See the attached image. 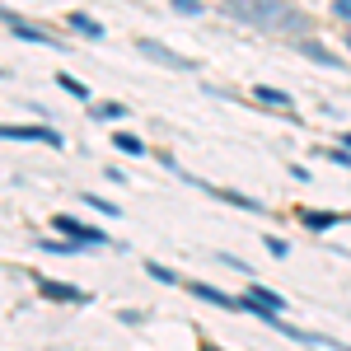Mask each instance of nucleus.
Masks as SVG:
<instances>
[{"label": "nucleus", "mask_w": 351, "mask_h": 351, "mask_svg": "<svg viewBox=\"0 0 351 351\" xmlns=\"http://www.w3.org/2000/svg\"><path fill=\"white\" fill-rule=\"evenodd\" d=\"M225 10L263 33H304L309 28V14L286 0H225Z\"/></svg>", "instance_id": "1"}, {"label": "nucleus", "mask_w": 351, "mask_h": 351, "mask_svg": "<svg viewBox=\"0 0 351 351\" xmlns=\"http://www.w3.org/2000/svg\"><path fill=\"white\" fill-rule=\"evenodd\" d=\"M136 52H141V56H150V61H160V66H173V71H192V61H188V56L169 52V47L150 43V38H141V43H136Z\"/></svg>", "instance_id": "2"}, {"label": "nucleus", "mask_w": 351, "mask_h": 351, "mask_svg": "<svg viewBox=\"0 0 351 351\" xmlns=\"http://www.w3.org/2000/svg\"><path fill=\"white\" fill-rule=\"evenodd\" d=\"M5 28H10V33H19V38H28V43H38V47H52V33H43L38 24H24L14 10H5Z\"/></svg>", "instance_id": "3"}, {"label": "nucleus", "mask_w": 351, "mask_h": 351, "mask_svg": "<svg viewBox=\"0 0 351 351\" xmlns=\"http://www.w3.org/2000/svg\"><path fill=\"white\" fill-rule=\"evenodd\" d=\"M56 230L71 234L75 243H108V234H99V230H89V225H80V220H71V216H56Z\"/></svg>", "instance_id": "4"}, {"label": "nucleus", "mask_w": 351, "mask_h": 351, "mask_svg": "<svg viewBox=\"0 0 351 351\" xmlns=\"http://www.w3.org/2000/svg\"><path fill=\"white\" fill-rule=\"evenodd\" d=\"M5 141H47V145L61 150V136L47 132V127H5Z\"/></svg>", "instance_id": "5"}, {"label": "nucleus", "mask_w": 351, "mask_h": 351, "mask_svg": "<svg viewBox=\"0 0 351 351\" xmlns=\"http://www.w3.org/2000/svg\"><path fill=\"white\" fill-rule=\"evenodd\" d=\"M192 295H202L206 304H220V309H239V300H234V295H225V291L206 286V281H197V286H192Z\"/></svg>", "instance_id": "6"}, {"label": "nucleus", "mask_w": 351, "mask_h": 351, "mask_svg": "<svg viewBox=\"0 0 351 351\" xmlns=\"http://www.w3.org/2000/svg\"><path fill=\"white\" fill-rule=\"evenodd\" d=\"M38 291L47 300H84V291H75V286H61V281H38Z\"/></svg>", "instance_id": "7"}, {"label": "nucleus", "mask_w": 351, "mask_h": 351, "mask_svg": "<svg viewBox=\"0 0 351 351\" xmlns=\"http://www.w3.org/2000/svg\"><path fill=\"white\" fill-rule=\"evenodd\" d=\"M253 94H258V104H271V108H291V94H281V89H271V84H258V89H253Z\"/></svg>", "instance_id": "8"}, {"label": "nucleus", "mask_w": 351, "mask_h": 351, "mask_svg": "<svg viewBox=\"0 0 351 351\" xmlns=\"http://www.w3.org/2000/svg\"><path fill=\"white\" fill-rule=\"evenodd\" d=\"M300 52L309 56V61H319V66H342V61H337V56H332V52H324L319 43H300Z\"/></svg>", "instance_id": "9"}, {"label": "nucleus", "mask_w": 351, "mask_h": 351, "mask_svg": "<svg viewBox=\"0 0 351 351\" xmlns=\"http://www.w3.org/2000/svg\"><path fill=\"white\" fill-rule=\"evenodd\" d=\"M337 220L342 216H332V211H304V225H309V230H332Z\"/></svg>", "instance_id": "10"}, {"label": "nucleus", "mask_w": 351, "mask_h": 351, "mask_svg": "<svg viewBox=\"0 0 351 351\" xmlns=\"http://www.w3.org/2000/svg\"><path fill=\"white\" fill-rule=\"evenodd\" d=\"M112 145H117L122 155H145V145H141L132 132H117V136H112Z\"/></svg>", "instance_id": "11"}, {"label": "nucleus", "mask_w": 351, "mask_h": 351, "mask_svg": "<svg viewBox=\"0 0 351 351\" xmlns=\"http://www.w3.org/2000/svg\"><path fill=\"white\" fill-rule=\"evenodd\" d=\"M71 28H75V33H84V38H104V28L94 24L89 14H71Z\"/></svg>", "instance_id": "12"}, {"label": "nucleus", "mask_w": 351, "mask_h": 351, "mask_svg": "<svg viewBox=\"0 0 351 351\" xmlns=\"http://www.w3.org/2000/svg\"><path fill=\"white\" fill-rule=\"evenodd\" d=\"M248 295H258L263 304H267V309H286V300L276 295V291H267V286H248Z\"/></svg>", "instance_id": "13"}, {"label": "nucleus", "mask_w": 351, "mask_h": 351, "mask_svg": "<svg viewBox=\"0 0 351 351\" xmlns=\"http://www.w3.org/2000/svg\"><path fill=\"white\" fill-rule=\"evenodd\" d=\"M56 84H61V89H66V94H75V99H84V84L75 80V75H61V80H56Z\"/></svg>", "instance_id": "14"}, {"label": "nucleus", "mask_w": 351, "mask_h": 351, "mask_svg": "<svg viewBox=\"0 0 351 351\" xmlns=\"http://www.w3.org/2000/svg\"><path fill=\"white\" fill-rule=\"evenodd\" d=\"M324 160H332V164H342V169H351V145H347V150H324Z\"/></svg>", "instance_id": "15"}, {"label": "nucleus", "mask_w": 351, "mask_h": 351, "mask_svg": "<svg viewBox=\"0 0 351 351\" xmlns=\"http://www.w3.org/2000/svg\"><path fill=\"white\" fill-rule=\"evenodd\" d=\"M145 271H150L155 281H169V286H173V271H169V267H160V263H150V267H145Z\"/></svg>", "instance_id": "16"}, {"label": "nucleus", "mask_w": 351, "mask_h": 351, "mask_svg": "<svg viewBox=\"0 0 351 351\" xmlns=\"http://www.w3.org/2000/svg\"><path fill=\"white\" fill-rule=\"evenodd\" d=\"M332 14H337V19H347V24H351V0H332Z\"/></svg>", "instance_id": "17"}, {"label": "nucleus", "mask_w": 351, "mask_h": 351, "mask_svg": "<svg viewBox=\"0 0 351 351\" xmlns=\"http://www.w3.org/2000/svg\"><path fill=\"white\" fill-rule=\"evenodd\" d=\"M94 117H122V104H104V108H94Z\"/></svg>", "instance_id": "18"}, {"label": "nucleus", "mask_w": 351, "mask_h": 351, "mask_svg": "<svg viewBox=\"0 0 351 351\" xmlns=\"http://www.w3.org/2000/svg\"><path fill=\"white\" fill-rule=\"evenodd\" d=\"M173 5H178L183 14H192V10H197V0H173Z\"/></svg>", "instance_id": "19"}, {"label": "nucleus", "mask_w": 351, "mask_h": 351, "mask_svg": "<svg viewBox=\"0 0 351 351\" xmlns=\"http://www.w3.org/2000/svg\"><path fill=\"white\" fill-rule=\"evenodd\" d=\"M342 145H351V132H347V136H342Z\"/></svg>", "instance_id": "20"}, {"label": "nucleus", "mask_w": 351, "mask_h": 351, "mask_svg": "<svg viewBox=\"0 0 351 351\" xmlns=\"http://www.w3.org/2000/svg\"><path fill=\"white\" fill-rule=\"evenodd\" d=\"M347 47H351V38H347Z\"/></svg>", "instance_id": "21"}]
</instances>
